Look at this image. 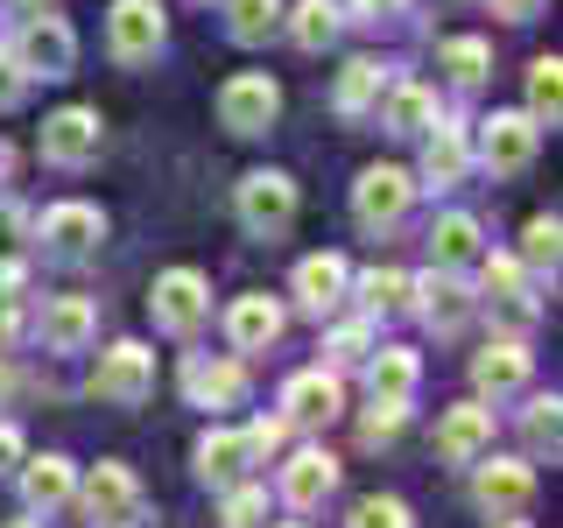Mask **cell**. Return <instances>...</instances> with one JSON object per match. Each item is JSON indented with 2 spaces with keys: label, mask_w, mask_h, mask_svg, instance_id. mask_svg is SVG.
<instances>
[{
  "label": "cell",
  "mask_w": 563,
  "mask_h": 528,
  "mask_svg": "<svg viewBox=\"0 0 563 528\" xmlns=\"http://www.w3.org/2000/svg\"><path fill=\"white\" fill-rule=\"evenodd\" d=\"M521 437H528V458H556V444H563V402L536 395L528 416H521Z\"/></svg>",
  "instance_id": "e575fe53"
},
{
  "label": "cell",
  "mask_w": 563,
  "mask_h": 528,
  "mask_svg": "<svg viewBox=\"0 0 563 528\" xmlns=\"http://www.w3.org/2000/svg\"><path fill=\"white\" fill-rule=\"evenodd\" d=\"M184 395H190V409H240L246 402V366L233 352H190L184 360Z\"/></svg>",
  "instance_id": "7c38bea8"
},
{
  "label": "cell",
  "mask_w": 563,
  "mask_h": 528,
  "mask_svg": "<svg viewBox=\"0 0 563 528\" xmlns=\"http://www.w3.org/2000/svg\"><path fill=\"white\" fill-rule=\"evenodd\" d=\"M106 50L120 64H148L163 50V0H113L106 14Z\"/></svg>",
  "instance_id": "5bb4252c"
},
{
  "label": "cell",
  "mask_w": 563,
  "mask_h": 528,
  "mask_svg": "<svg viewBox=\"0 0 563 528\" xmlns=\"http://www.w3.org/2000/svg\"><path fill=\"white\" fill-rule=\"evenodd\" d=\"M430 246H437V268H465V261H479V219H472V211H444L437 233H430Z\"/></svg>",
  "instance_id": "f546056e"
},
{
  "label": "cell",
  "mask_w": 563,
  "mask_h": 528,
  "mask_svg": "<svg viewBox=\"0 0 563 528\" xmlns=\"http://www.w3.org/2000/svg\"><path fill=\"white\" fill-rule=\"evenodd\" d=\"M35 240H43V254L49 261H85V254H99V240H106V211L99 205H49L43 211V226H35Z\"/></svg>",
  "instance_id": "9c48e42d"
},
{
  "label": "cell",
  "mask_w": 563,
  "mask_h": 528,
  "mask_svg": "<svg viewBox=\"0 0 563 528\" xmlns=\"http://www.w3.org/2000/svg\"><path fill=\"white\" fill-rule=\"evenodd\" d=\"M339 409H345V387H339L331 366H310V374H296L289 387H282V416L303 422V430H324Z\"/></svg>",
  "instance_id": "e0dca14e"
},
{
  "label": "cell",
  "mask_w": 563,
  "mask_h": 528,
  "mask_svg": "<svg viewBox=\"0 0 563 528\" xmlns=\"http://www.w3.org/2000/svg\"><path fill=\"white\" fill-rule=\"evenodd\" d=\"M14 8H22V14H43V8H57V0H14Z\"/></svg>",
  "instance_id": "681fc988"
},
{
  "label": "cell",
  "mask_w": 563,
  "mask_h": 528,
  "mask_svg": "<svg viewBox=\"0 0 563 528\" xmlns=\"http://www.w3.org/2000/svg\"><path fill=\"white\" fill-rule=\"evenodd\" d=\"M409 310L430 331H465V317L479 310V289L457 268H430V275H409Z\"/></svg>",
  "instance_id": "8992f818"
},
{
  "label": "cell",
  "mask_w": 563,
  "mask_h": 528,
  "mask_svg": "<svg viewBox=\"0 0 563 528\" xmlns=\"http://www.w3.org/2000/svg\"><path fill=\"white\" fill-rule=\"evenodd\" d=\"M380 99H387V70H380L374 57H352V64L339 70V113L360 120V113H374Z\"/></svg>",
  "instance_id": "83f0119b"
},
{
  "label": "cell",
  "mask_w": 563,
  "mask_h": 528,
  "mask_svg": "<svg viewBox=\"0 0 563 528\" xmlns=\"http://www.w3.org/2000/svg\"><path fill=\"white\" fill-rule=\"evenodd\" d=\"M148 310H155V324L176 331V339H190V331L211 317V282L198 268H169V275H155V289H148Z\"/></svg>",
  "instance_id": "52a82bcc"
},
{
  "label": "cell",
  "mask_w": 563,
  "mask_h": 528,
  "mask_svg": "<svg viewBox=\"0 0 563 528\" xmlns=\"http://www.w3.org/2000/svg\"><path fill=\"white\" fill-rule=\"evenodd\" d=\"M345 289H360L366 317H395V310H409V275H401V268H366L360 282H345Z\"/></svg>",
  "instance_id": "d6a6232c"
},
{
  "label": "cell",
  "mask_w": 563,
  "mask_h": 528,
  "mask_svg": "<svg viewBox=\"0 0 563 528\" xmlns=\"http://www.w3.org/2000/svg\"><path fill=\"white\" fill-rule=\"evenodd\" d=\"M22 339V275H0V360Z\"/></svg>",
  "instance_id": "b9f144b4"
},
{
  "label": "cell",
  "mask_w": 563,
  "mask_h": 528,
  "mask_svg": "<svg viewBox=\"0 0 563 528\" xmlns=\"http://www.w3.org/2000/svg\"><path fill=\"white\" fill-rule=\"evenodd\" d=\"M493 14L500 22H528V14H542V0H493Z\"/></svg>",
  "instance_id": "bcb514c9"
},
{
  "label": "cell",
  "mask_w": 563,
  "mask_h": 528,
  "mask_svg": "<svg viewBox=\"0 0 563 528\" xmlns=\"http://www.w3.org/2000/svg\"><path fill=\"white\" fill-rule=\"evenodd\" d=\"M240 226L254 240H282L296 226V176H282V169H254V176H240Z\"/></svg>",
  "instance_id": "7a4b0ae2"
},
{
  "label": "cell",
  "mask_w": 563,
  "mask_h": 528,
  "mask_svg": "<svg viewBox=\"0 0 563 528\" xmlns=\"http://www.w3.org/2000/svg\"><path fill=\"white\" fill-rule=\"evenodd\" d=\"M225 29H233V43H268L282 29V0H225Z\"/></svg>",
  "instance_id": "836d02e7"
},
{
  "label": "cell",
  "mask_w": 563,
  "mask_h": 528,
  "mask_svg": "<svg viewBox=\"0 0 563 528\" xmlns=\"http://www.w3.org/2000/svg\"><path fill=\"white\" fill-rule=\"evenodd\" d=\"M14 395V374H8V360H0V402H8Z\"/></svg>",
  "instance_id": "f907efd6"
},
{
  "label": "cell",
  "mask_w": 563,
  "mask_h": 528,
  "mask_svg": "<svg viewBox=\"0 0 563 528\" xmlns=\"http://www.w3.org/2000/svg\"><path fill=\"white\" fill-rule=\"evenodd\" d=\"M225 339H233V352H268L282 339V304L275 296H240L225 310Z\"/></svg>",
  "instance_id": "7402d4cb"
},
{
  "label": "cell",
  "mask_w": 563,
  "mask_h": 528,
  "mask_svg": "<svg viewBox=\"0 0 563 528\" xmlns=\"http://www.w3.org/2000/svg\"><path fill=\"white\" fill-rule=\"evenodd\" d=\"M472 387H479V402H500V395H515V387H528V345L500 339V345L472 352Z\"/></svg>",
  "instance_id": "44dd1931"
},
{
  "label": "cell",
  "mask_w": 563,
  "mask_h": 528,
  "mask_svg": "<svg viewBox=\"0 0 563 528\" xmlns=\"http://www.w3.org/2000/svg\"><path fill=\"white\" fill-rule=\"evenodd\" d=\"M345 528H416V521H409V501H395V493H366V501L352 507Z\"/></svg>",
  "instance_id": "ab89813d"
},
{
  "label": "cell",
  "mask_w": 563,
  "mask_h": 528,
  "mask_svg": "<svg viewBox=\"0 0 563 528\" xmlns=\"http://www.w3.org/2000/svg\"><path fill=\"white\" fill-rule=\"evenodd\" d=\"M422 381V360L409 345H374L366 352V387H374V402H409Z\"/></svg>",
  "instance_id": "d4e9b609"
},
{
  "label": "cell",
  "mask_w": 563,
  "mask_h": 528,
  "mask_svg": "<svg viewBox=\"0 0 563 528\" xmlns=\"http://www.w3.org/2000/svg\"><path fill=\"white\" fill-rule=\"evenodd\" d=\"M556 254H563V226H556V211L528 219V233H521V268H528V275H556Z\"/></svg>",
  "instance_id": "d590c367"
},
{
  "label": "cell",
  "mask_w": 563,
  "mask_h": 528,
  "mask_svg": "<svg viewBox=\"0 0 563 528\" xmlns=\"http://www.w3.org/2000/svg\"><path fill=\"white\" fill-rule=\"evenodd\" d=\"M14 64L29 70V78H70V64H78V35H70V22H57V14H29V29L14 35Z\"/></svg>",
  "instance_id": "ba28073f"
},
{
  "label": "cell",
  "mask_w": 563,
  "mask_h": 528,
  "mask_svg": "<svg viewBox=\"0 0 563 528\" xmlns=\"http://www.w3.org/2000/svg\"><path fill=\"white\" fill-rule=\"evenodd\" d=\"M282 29H289V43L296 50H331L339 43V8H331V0H296V14H282Z\"/></svg>",
  "instance_id": "f1b7e54d"
},
{
  "label": "cell",
  "mask_w": 563,
  "mask_h": 528,
  "mask_svg": "<svg viewBox=\"0 0 563 528\" xmlns=\"http://www.w3.org/2000/svg\"><path fill=\"white\" fill-rule=\"evenodd\" d=\"M416 176L409 169H395V163H374L360 176V184H352V219L366 226V233H387V226H401L409 219V205H416Z\"/></svg>",
  "instance_id": "277c9868"
},
{
  "label": "cell",
  "mask_w": 563,
  "mask_h": 528,
  "mask_svg": "<svg viewBox=\"0 0 563 528\" xmlns=\"http://www.w3.org/2000/svg\"><path fill=\"white\" fill-rule=\"evenodd\" d=\"M536 128H556V113H563V64L556 57H536L528 64V106H521Z\"/></svg>",
  "instance_id": "4dcf8cb0"
},
{
  "label": "cell",
  "mask_w": 563,
  "mask_h": 528,
  "mask_svg": "<svg viewBox=\"0 0 563 528\" xmlns=\"http://www.w3.org/2000/svg\"><path fill=\"white\" fill-rule=\"evenodd\" d=\"M493 451V409L486 402H457V409H444V422H437V458L444 465H472V458Z\"/></svg>",
  "instance_id": "2e32d148"
},
{
  "label": "cell",
  "mask_w": 563,
  "mask_h": 528,
  "mask_svg": "<svg viewBox=\"0 0 563 528\" xmlns=\"http://www.w3.org/2000/svg\"><path fill=\"white\" fill-rule=\"evenodd\" d=\"M92 395L113 402V409H141L155 395V352L141 339H120L99 352V374H92Z\"/></svg>",
  "instance_id": "3957f363"
},
{
  "label": "cell",
  "mask_w": 563,
  "mask_h": 528,
  "mask_svg": "<svg viewBox=\"0 0 563 528\" xmlns=\"http://www.w3.org/2000/svg\"><path fill=\"white\" fill-rule=\"evenodd\" d=\"M331 493H339V458H331V451L303 444V451L289 458V465H282V501H289L296 515H317Z\"/></svg>",
  "instance_id": "9a60e30c"
},
{
  "label": "cell",
  "mask_w": 563,
  "mask_h": 528,
  "mask_svg": "<svg viewBox=\"0 0 563 528\" xmlns=\"http://www.w3.org/2000/svg\"><path fill=\"white\" fill-rule=\"evenodd\" d=\"M352 8H360V22H380V14H395L401 0H352Z\"/></svg>",
  "instance_id": "7dc6e473"
},
{
  "label": "cell",
  "mask_w": 563,
  "mask_h": 528,
  "mask_svg": "<svg viewBox=\"0 0 563 528\" xmlns=\"http://www.w3.org/2000/svg\"><path fill=\"white\" fill-rule=\"evenodd\" d=\"M401 416H409V402H374L360 422V444H395L401 437Z\"/></svg>",
  "instance_id": "60d3db41"
},
{
  "label": "cell",
  "mask_w": 563,
  "mask_h": 528,
  "mask_svg": "<svg viewBox=\"0 0 563 528\" xmlns=\"http://www.w3.org/2000/svg\"><path fill=\"white\" fill-rule=\"evenodd\" d=\"M43 345L49 352H85L92 345V331H99V310H92V296H49L43 304Z\"/></svg>",
  "instance_id": "d6986e66"
},
{
  "label": "cell",
  "mask_w": 563,
  "mask_h": 528,
  "mask_svg": "<svg viewBox=\"0 0 563 528\" xmlns=\"http://www.w3.org/2000/svg\"><path fill=\"white\" fill-rule=\"evenodd\" d=\"M345 282H352V268L339 254H310V261H296V304H303L310 317H324L345 296Z\"/></svg>",
  "instance_id": "484cf974"
},
{
  "label": "cell",
  "mask_w": 563,
  "mask_h": 528,
  "mask_svg": "<svg viewBox=\"0 0 563 528\" xmlns=\"http://www.w3.org/2000/svg\"><path fill=\"white\" fill-rule=\"evenodd\" d=\"M190 458H198V480H205V486H219V493L233 486V480H246V465H254V451H246V437H240V430H205Z\"/></svg>",
  "instance_id": "603a6c76"
},
{
  "label": "cell",
  "mask_w": 563,
  "mask_h": 528,
  "mask_svg": "<svg viewBox=\"0 0 563 528\" xmlns=\"http://www.w3.org/2000/svg\"><path fill=\"white\" fill-rule=\"evenodd\" d=\"M536 148H542V128L528 113H493V120H479V163L493 176H521L528 163H536Z\"/></svg>",
  "instance_id": "4fadbf2b"
},
{
  "label": "cell",
  "mask_w": 563,
  "mask_h": 528,
  "mask_svg": "<svg viewBox=\"0 0 563 528\" xmlns=\"http://www.w3.org/2000/svg\"><path fill=\"white\" fill-rule=\"evenodd\" d=\"M275 113H282V85L268 70H233L219 85V128L225 134H268Z\"/></svg>",
  "instance_id": "5b68a950"
},
{
  "label": "cell",
  "mask_w": 563,
  "mask_h": 528,
  "mask_svg": "<svg viewBox=\"0 0 563 528\" xmlns=\"http://www.w3.org/2000/svg\"><path fill=\"white\" fill-rule=\"evenodd\" d=\"M479 296H493V304H507V310H536V296H528V268L515 254H479Z\"/></svg>",
  "instance_id": "4316f807"
},
{
  "label": "cell",
  "mask_w": 563,
  "mask_h": 528,
  "mask_svg": "<svg viewBox=\"0 0 563 528\" xmlns=\"http://www.w3.org/2000/svg\"><path fill=\"white\" fill-rule=\"evenodd\" d=\"M29 85H35V78L14 64V50H0V113H14V106L29 99Z\"/></svg>",
  "instance_id": "ee69618b"
},
{
  "label": "cell",
  "mask_w": 563,
  "mask_h": 528,
  "mask_svg": "<svg viewBox=\"0 0 563 528\" xmlns=\"http://www.w3.org/2000/svg\"><path fill=\"white\" fill-rule=\"evenodd\" d=\"M366 352H374V324H339L324 339V366L345 374V366H366Z\"/></svg>",
  "instance_id": "74e56055"
},
{
  "label": "cell",
  "mask_w": 563,
  "mask_h": 528,
  "mask_svg": "<svg viewBox=\"0 0 563 528\" xmlns=\"http://www.w3.org/2000/svg\"><path fill=\"white\" fill-rule=\"evenodd\" d=\"M70 501L85 507V521L92 528H141V480L120 458H106V465H92L78 486H70Z\"/></svg>",
  "instance_id": "6da1fadb"
},
{
  "label": "cell",
  "mask_w": 563,
  "mask_h": 528,
  "mask_svg": "<svg viewBox=\"0 0 563 528\" xmlns=\"http://www.w3.org/2000/svg\"><path fill=\"white\" fill-rule=\"evenodd\" d=\"M374 113H380V128L401 134V141L430 134L437 120H444V113H437V92H422V85H387V99L374 106Z\"/></svg>",
  "instance_id": "cb8c5ba5"
},
{
  "label": "cell",
  "mask_w": 563,
  "mask_h": 528,
  "mask_svg": "<svg viewBox=\"0 0 563 528\" xmlns=\"http://www.w3.org/2000/svg\"><path fill=\"white\" fill-rule=\"evenodd\" d=\"M29 458V444H22V430H14V422H0V472H14Z\"/></svg>",
  "instance_id": "f6af8a7d"
},
{
  "label": "cell",
  "mask_w": 563,
  "mask_h": 528,
  "mask_svg": "<svg viewBox=\"0 0 563 528\" xmlns=\"http://www.w3.org/2000/svg\"><path fill=\"white\" fill-rule=\"evenodd\" d=\"M261 521H268V493L233 480L225 486V507H219V528H261Z\"/></svg>",
  "instance_id": "f35d334b"
},
{
  "label": "cell",
  "mask_w": 563,
  "mask_h": 528,
  "mask_svg": "<svg viewBox=\"0 0 563 528\" xmlns=\"http://www.w3.org/2000/svg\"><path fill=\"white\" fill-rule=\"evenodd\" d=\"M240 437H246V451H254V458H268V451L289 444V416H254Z\"/></svg>",
  "instance_id": "7bdbcfd3"
},
{
  "label": "cell",
  "mask_w": 563,
  "mask_h": 528,
  "mask_svg": "<svg viewBox=\"0 0 563 528\" xmlns=\"http://www.w3.org/2000/svg\"><path fill=\"white\" fill-rule=\"evenodd\" d=\"M8 528H43V515H22V521H8Z\"/></svg>",
  "instance_id": "816d5d0a"
},
{
  "label": "cell",
  "mask_w": 563,
  "mask_h": 528,
  "mask_svg": "<svg viewBox=\"0 0 563 528\" xmlns=\"http://www.w3.org/2000/svg\"><path fill=\"white\" fill-rule=\"evenodd\" d=\"M282 528H303V521H282Z\"/></svg>",
  "instance_id": "db71d44e"
},
{
  "label": "cell",
  "mask_w": 563,
  "mask_h": 528,
  "mask_svg": "<svg viewBox=\"0 0 563 528\" xmlns=\"http://www.w3.org/2000/svg\"><path fill=\"white\" fill-rule=\"evenodd\" d=\"M528 493H536V465L528 458H472V501L486 507V515H521Z\"/></svg>",
  "instance_id": "8fae6325"
},
{
  "label": "cell",
  "mask_w": 563,
  "mask_h": 528,
  "mask_svg": "<svg viewBox=\"0 0 563 528\" xmlns=\"http://www.w3.org/2000/svg\"><path fill=\"white\" fill-rule=\"evenodd\" d=\"M422 141V163H416V184H430V190H451L457 176L472 169V141L465 128H451V120H437L430 134H416Z\"/></svg>",
  "instance_id": "ac0fdd59"
},
{
  "label": "cell",
  "mask_w": 563,
  "mask_h": 528,
  "mask_svg": "<svg viewBox=\"0 0 563 528\" xmlns=\"http://www.w3.org/2000/svg\"><path fill=\"white\" fill-rule=\"evenodd\" d=\"M493 521H500V528H528V521H515V515H493Z\"/></svg>",
  "instance_id": "f5cc1de1"
},
{
  "label": "cell",
  "mask_w": 563,
  "mask_h": 528,
  "mask_svg": "<svg viewBox=\"0 0 563 528\" xmlns=\"http://www.w3.org/2000/svg\"><path fill=\"white\" fill-rule=\"evenodd\" d=\"M437 64L451 70V85H486V70H493V50L479 43V35H451V43L437 50Z\"/></svg>",
  "instance_id": "8d00e7d4"
},
{
  "label": "cell",
  "mask_w": 563,
  "mask_h": 528,
  "mask_svg": "<svg viewBox=\"0 0 563 528\" xmlns=\"http://www.w3.org/2000/svg\"><path fill=\"white\" fill-rule=\"evenodd\" d=\"M14 472H22V507H29V515H49V507H64L70 486H78V465H70V458H57V451L22 458Z\"/></svg>",
  "instance_id": "ffe728a7"
},
{
  "label": "cell",
  "mask_w": 563,
  "mask_h": 528,
  "mask_svg": "<svg viewBox=\"0 0 563 528\" xmlns=\"http://www.w3.org/2000/svg\"><path fill=\"white\" fill-rule=\"evenodd\" d=\"M99 148H106V128H99L92 106H64V113L43 120V163L85 169V163H99Z\"/></svg>",
  "instance_id": "30bf717a"
},
{
  "label": "cell",
  "mask_w": 563,
  "mask_h": 528,
  "mask_svg": "<svg viewBox=\"0 0 563 528\" xmlns=\"http://www.w3.org/2000/svg\"><path fill=\"white\" fill-rule=\"evenodd\" d=\"M8 169H14V148H8V141H0V184H8Z\"/></svg>",
  "instance_id": "c3c4849f"
},
{
  "label": "cell",
  "mask_w": 563,
  "mask_h": 528,
  "mask_svg": "<svg viewBox=\"0 0 563 528\" xmlns=\"http://www.w3.org/2000/svg\"><path fill=\"white\" fill-rule=\"evenodd\" d=\"M29 246H35V211L14 205V198H0V275H22Z\"/></svg>",
  "instance_id": "1f68e13d"
}]
</instances>
